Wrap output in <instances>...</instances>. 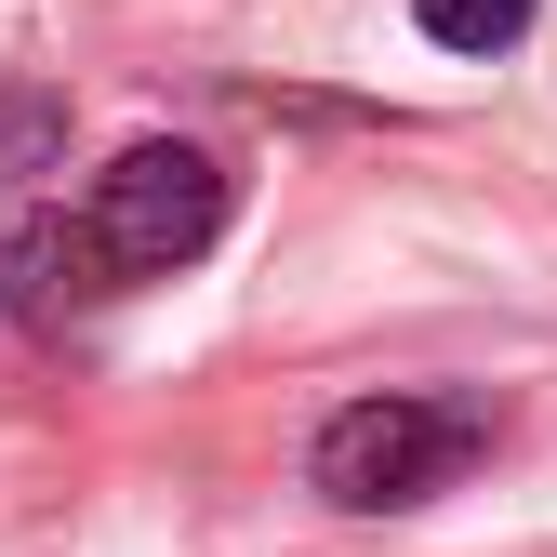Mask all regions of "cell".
I'll list each match as a JSON object with an SVG mask.
<instances>
[{
	"mask_svg": "<svg viewBox=\"0 0 557 557\" xmlns=\"http://www.w3.org/2000/svg\"><path fill=\"white\" fill-rule=\"evenodd\" d=\"M492 451V411L478 398H359V411H332L319 425V451H306V478L345 505V518H398V505H438L451 478Z\"/></svg>",
	"mask_w": 557,
	"mask_h": 557,
	"instance_id": "6da1fadb",
	"label": "cell"
},
{
	"mask_svg": "<svg viewBox=\"0 0 557 557\" xmlns=\"http://www.w3.org/2000/svg\"><path fill=\"white\" fill-rule=\"evenodd\" d=\"M81 226H94V252H107L120 293H133V278H173V265H199L226 239V173L199 147H120L94 173V199H81Z\"/></svg>",
	"mask_w": 557,
	"mask_h": 557,
	"instance_id": "7a4b0ae2",
	"label": "cell"
},
{
	"mask_svg": "<svg viewBox=\"0 0 557 557\" xmlns=\"http://www.w3.org/2000/svg\"><path fill=\"white\" fill-rule=\"evenodd\" d=\"M94 293H120V278H107V252H94L81 213L0 239V306H14V319H66V306H94Z\"/></svg>",
	"mask_w": 557,
	"mask_h": 557,
	"instance_id": "3957f363",
	"label": "cell"
},
{
	"mask_svg": "<svg viewBox=\"0 0 557 557\" xmlns=\"http://www.w3.org/2000/svg\"><path fill=\"white\" fill-rule=\"evenodd\" d=\"M40 173H66V94L0 81V186H40Z\"/></svg>",
	"mask_w": 557,
	"mask_h": 557,
	"instance_id": "277c9868",
	"label": "cell"
},
{
	"mask_svg": "<svg viewBox=\"0 0 557 557\" xmlns=\"http://www.w3.org/2000/svg\"><path fill=\"white\" fill-rule=\"evenodd\" d=\"M544 0H411V27H425L438 53H518Z\"/></svg>",
	"mask_w": 557,
	"mask_h": 557,
	"instance_id": "5b68a950",
	"label": "cell"
}]
</instances>
